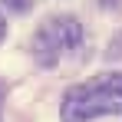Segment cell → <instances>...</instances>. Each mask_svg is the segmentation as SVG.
I'll list each match as a JSON object with an SVG mask.
<instances>
[{
	"mask_svg": "<svg viewBox=\"0 0 122 122\" xmlns=\"http://www.w3.org/2000/svg\"><path fill=\"white\" fill-rule=\"evenodd\" d=\"M122 112V73H102L92 82H79L63 96V122H89Z\"/></svg>",
	"mask_w": 122,
	"mask_h": 122,
	"instance_id": "obj_1",
	"label": "cell"
},
{
	"mask_svg": "<svg viewBox=\"0 0 122 122\" xmlns=\"http://www.w3.org/2000/svg\"><path fill=\"white\" fill-rule=\"evenodd\" d=\"M82 40V26L76 17H50L40 23V30L33 33V56L43 66L60 63L69 50H76V43Z\"/></svg>",
	"mask_w": 122,
	"mask_h": 122,
	"instance_id": "obj_2",
	"label": "cell"
},
{
	"mask_svg": "<svg viewBox=\"0 0 122 122\" xmlns=\"http://www.w3.org/2000/svg\"><path fill=\"white\" fill-rule=\"evenodd\" d=\"M3 7H10V10H26L30 0H3Z\"/></svg>",
	"mask_w": 122,
	"mask_h": 122,
	"instance_id": "obj_3",
	"label": "cell"
},
{
	"mask_svg": "<svg viewBox=\"0 0 122 122\" xmlns=\"http://www.w3.org/2000/svg\"><path fill=\"white\" fill-rule=\"evenodd\" d=\"M3 36H7V20L0 17V40H3Z\"/></svg>",
	"mask_w": 122,
	"mask_h": 122,
	"instance_id": "obj_4",
	"label": "cell"
}]
</instances>
